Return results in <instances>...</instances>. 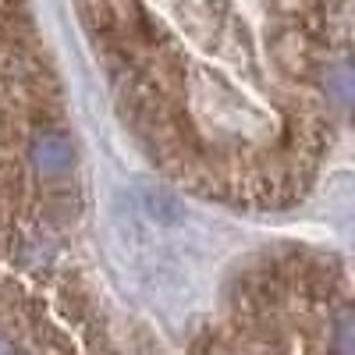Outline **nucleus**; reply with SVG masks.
I'll return each mask as SVG.
<instances>
[{
  "label": "nucleus",
  "mask_w": 355,
  "mask_h": 355,
  "mask_svg": "<svg viewBox=\"0 0 355 355\" xmlns=\"http://www.w3.org/2000/svg\"><path fill=\"white\" fill-rule=\"evenodd\" d=\"M142 199H146V210H150L157 220H167V224H174V220H182V202H178L174 196H167L164 189H146L142 192Z\"/></svg>",
  "instance_id": "1"
}]
</instances>
